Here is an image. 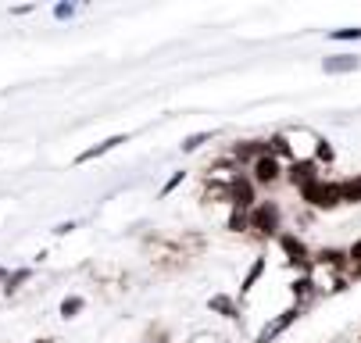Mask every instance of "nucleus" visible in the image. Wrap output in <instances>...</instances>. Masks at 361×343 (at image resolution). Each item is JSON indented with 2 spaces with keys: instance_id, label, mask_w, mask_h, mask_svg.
Returning a JSON list of instances; mask_svg holds the SVG:
<instances>
[{
  "instance_id": "obj_8",
  "label": "nucleus",
  "mask_w": 361,
  "mask_h": 343,
  "mask_svg": "<svg viewBox=\"0 0 361 343\" xmlns=\"http://www.w3.org/2000/svg\"><path fill=\"white\" fill-rule=\"evenodd\" d=\"M286 139H290V154H293V161H312V158H315V143H319L315 132L297 129V132H286Z\"/></svg>"
},
{
  "instance_id": "obj_14",
  "label": "nucleus",
  "mask_w": 361,
  "mask_h": 343,
  "mask_svg": "<svg viewBox=\"0 0 361 343\" xmlns=\"http://www.w3.org/2000/svg\"><path fill=\"white\" fill-rule=\"evenodd\" d=\"M340 197H343V204H361V172L340 179Z\"/></svg>"
},
{
  "instance_id": "obj_9",
  "label": "nucleus",
  "mask_w": 361,
  "mask_h": 343,
  "mask_svg": "<svg viewBox=\"0 0 361 343\" xmlns=\"http://www.w3.org/2000/svg\"><path fill=\"white\" fill-rule=\"evenodd\" d=\"M122 143H129V136H108V139H100V143H93V146H86V151L75 158V165H86V161H97V158H104L108 151H115V146H122Z\"/></svg>"
},
{
  "instance_id": "obj_15",
  "label": "nucleus",
  "mask_w": 361,
  "mask_h": 343,
  "mask_svg": "<svg viewBox=\"0 0 361 343\" xmlns=\"http://www.w3.org/2000/svg\"><path fill=\"white\" fill-rule=\"evenodd\" d=\"M269 151H272V158H279L283 165H290V161H293V154H290V139H286V132H272V136H269Z\"/></svg>"
},
{
  "instance_id": "obj_23",
  "label": "nucleus",
  "mask_w": 361,
  "mask_h": 343,
  "mask_svg": "<svg viewBox=\"0 0 361 343\" xmlns=\"http://www.w3.org/2000/svg\"><path fill=\"white\" fill-rule=\"evenodd\" d=\"M347 261L354 265V268H361V236L350 243V247H347Z\"/></svg>"
},
{
  "instance_id": "obj_26",
  "label": "nucleus",
  "mask_w": 361,
  "mask_h": 343,
  "mask_svg": "<svg viewBox=\"0 0 361 343\" xmlns=\"http://www.w3.org/2000/svg\"><path fill=\"white\" fill-rule=\"evenodd\" d=\"M75 229V222H61V225H54V236H68Z\"/></svg>"
},
{
  "instance_id": "obj_4",
  "label": "nucleus",
  "mask_w": 361,
  "mask_h": 343,
  "mask_svg": "<svg viewBox=\"0 0 361 343\" xmlns=\"http://www.w3.org/2000/svg\"><path fill=\"white\" fill-rule=\"evenodd\" d=\"M247 175H250V182H254L257 189H272V186H279V182H283V175H286V165H283L279 158L265 154V158H257V161L247 168Z\"/></svg>"
},
{
  "instance_id": "obj_2",
  "label": "nucleus",
  "mask_w": 361,
  "mask_h": 343,
  "mask_svg": "<svg viewBox=\"0 0 361 343\" xmlns=\"http://www.w3.org/2000/svg\"><path fill=\"white\" fill-rule=\"evenodd\" d=\"M297 193H300V201H304L307 208H315V211H336V208L343 204L336 179H319V182L304 186V189H297Z\"/></svg>"
},
{
  "instance_id": "obj_10",
  "label": "nucleus",
  "mask_w": 361,
  "mask_h": 343,
  "mask_svg": "<svg viewBox=\"0 0 361 343\" xmlns=\"http://www.w3.org/2000/svg\"><path fill=\"white\" fill-rule=\"evenodd\" d=\"M290 293H293V308H307V304H312L315 297H319V293H315V282H312V275H297L293 282H290Z\"/></svg>"
},
{
  "instance_id": "obj_7",
  "label": "nucleus",
  "mask_w": 361,
  "mask_h": 343,
  "mask_svg": "<svg viewBox=\"0 0 361 343\" xmlns=\"http://www.w3.org/2000/svg\"><path fill=\"white\" fill-rule=\"evenodd\" d=\"M319 179H322V168L315 161H290L286 165V175H283V182H290L293 189H304V186H312Z\"/></svg>"
},
{
  "instance_id": "obj_25",
  "label": "nucleus",
  "mask_w": 361,
  "mask_h": 343,
  "mask_svg": "<svg viewBox=\"0 0 361 343\" xmlns=\"http://www.w3.org/2000/svg\"><path fill=\"white\" fill-rule=\"evenodd\" d=\"M190 343H222V339H219L215 332H197V336H193Z\"/></svg>"
},
{
  "instance_id": "obj_17",
  "label": "nucleus",
  "mask_w": 361,
  "mask_h": 343,
  "mask_svg": "<svg viewBox=\"0 0 361 343\" xmlns=\"http://www.w3.org/2000/svg\"><path fill=\"white\" fill-rule=\"evenodd\" d=\"M29 279H32V268H15V272H8V279H4V293L11 297V293H18Z\"/></svg>"
},
{
  "instance_id": "obj_21",
  "label": "nucleus",
  "mask_w": 361,
  "mask_h": 343,
  "mask_svg": "<svg viewBox=\"0 0 361 343\" xmlns=\"http://www.w3.org/2000/svg\"><path fill=\"white\" fill-rule=\"evenodd\" d=\"M329 39L333 43H354V39H361V29H333Z\"/></svg>"
},
{
  "instance_id": "obj_3",
  "label": "nucleus",
  "mask_w": 361,
  "mask_h": 343,
  "mask_svg": "<svg viewBox=\"0 0 361 343\" xmlns=\"http://www.w3.org/2000/svg\"><path fill=\"white\" fill-rule=\"evenodd\" d=\"M276 243H279V251H283V258H286V265L290 268H300V275H307L312 272V258H315V251L307 247V243L297 236V232H279L276 236Z\"/></svg>"
},
{
  "instance_id": "obj_28",
  "label": "nucleus",
  "mask_w": 361,
  "mask_h": 343,
  "mask_svg": "<svg viewBox=\"0 0 361 343\" xmlns=\"http://www.w3.org/2000/svg\"><path fill=\"white\" fill-rule=\"evenodd\" d=\"M36 343H54V339H36Z\"/></svg>"
},
{
  "instance_id": "obj_11",
  "label": "nucleus",
  "mask_w": 361,
  "mask_h": 343,
  "mask_svg": "<svg viewBox=\"0 0 361 343\" xmlns=\"http://www.w3.org/2000/svg\"><path fill=\"white\" fill-rule=\"evenodd\" d=\"M357 68H361V58H357V54L322 58V72H326V75H347V72H357Z\"/></svg>"
},
{
  "instance_id": "obj_24",
  "label": "nucleus",
  "mask_w": 361,
  "mask_h": 343,
  "mask_svg": "<svg viewBox=\"0 0 361 343\" xmlns=\"http://www.w3.org/2000/svg\"><path fill=\"white\" fill-rule=\"evenodd\" d=\"M75 11H79L75 4H58V8H54V18H58V22H68Z\"/></svg>"
},
{
  "instance_id": "obj_22",
  "label": "nucleus",
  "mask_w": 361,
  "mask_h": 343,
  "mask_svg": "<svg viewBox=\"0 0 361 343\" xmlns=\"http://www.w3.org/2000/svg\"><path fill=\"white\" fill-rule=\"evenodd\" d=\"M183 179H186V172H172V175L165 179V186H161V197H169L172 189H179V186H183Z\"/></svg>"
},
{
  "instance_id": "obj_5",
  "label": "nucleus",
  "mask_w": 361,
  "mask_h": 343,
  "mask_svg": "<svg viewBox=\"0 0 361 343\" xmlns=\"http://www.w3.org/2000/svg\"><path fill=\"white\" fill-rule=\"evenodd\" d=\"M300 315H304V311L290 304L286 311H279L276 318H269V322L262 325V332L254 336V343H276V339H279V336H283V332H286V329H290V325H293V322L300 318Z\"/></svg>"
},
{
  "instance_id": "obj_13",
  "label": "nucleus",
  "mask_w": 361,
  "mask_h": 343,
  "mask_svg": "<svg viewBox=\"0 0 361 343\" xmlns=\"http://www.w3.org/2000/svg\"><path fill=\"white\" fill-rule=\"evenodd\" d=\"M265 265H269L265 258H254V261H250V268H247V272H243V279H240V301H243L247 293L257 286V279L265 275Z\"/></svg>"
},
{
  "instance_id": "obj_19",
  "label": "nucleus",
  "mask_w": 361,
  "mask_h": 343,
  "mask_svg": "<svg viewBox=\"0 0 361 343\" xmlns=\"http://www.w3.org/2000/svg\"><path fill=\"white\" fill-rule=\"evenodd\" d=\"M226 229L229 232H247V211H240V208H229V215H226Z\"/></svg>"
},
{
  "instance_id": "obj_18",
  "label": "nucleus",
  "mask_w": 361,
  "mask_h": 343,
  "mask_svg": "<svg viewBox=\"0 0 361 343\" xmlns=\"http://www.w3.org/2000/svg\"><path fill=\"white\" fill-rule=\"evenodd\" d=\"M212 139H215V132H208V129H204V132H193V136H186V139L179 143V151H183V154H197L200 146L212 143Z\"/></svg>"
},
{
  "instance_id": "obj_16",
  "label": "nucleus",
  "mask_w": 361,
  "mask_h": 343,
  "mask_svg": "<svg viewBox=\"0 0 361 343\" xmlns=\"http://www.w3.org/2000/svg\"><path fill=\"white\" fill-rule=\"evenodd\" d=\"M312 161H315L319 168H322V165H333V161H336V146H333V143H329L326 136H319V143H315V158H312Z\"/></svg>"
},
{
  "instance_id": "obj_12",
  "label": "nucleus",
  "mask_w": 361,
  "mask_h": 343,
  "mask_svg": "<svg viewBox=\"0 0 361 343\" xmlns=\"http://www.w3.org/2000/svg\"><path fill=\"white\" fill-rule=\"evenodd\" d=\"M208 311L212 315H222L229 322L240 318V304H236V297H229V293H215V297H208Z\"/></svg>"
},
{
  "instance_id": "obj_27",
  "label": "nucleus",
  "mask_w": 361,
  "mask_h": 343,
  "mask_svg": "<svg viewBox=\"0 0 361 343\" xmlns=\"http://www.w3.org/2000/svg\"><path fill=\"white\" fill-rule=\"evenodd\" d=\"M4 279H8V272H4V268H0V286H4Z\"/></svg>"
},
{
  "instance_id": "obj_20",
  "label": "nucleus",
  "mask_w": 361,
  "mask_h": 343,
  "mask_svg": "<svg viewBox=\"0 0 361 343\" xmlns=\"http://www.w3.org/2000/svg\"><path fill=\"white\" fill-rule=\"evenodd\" d=\"M82 308H86V301L72 293V297H65V301H61V318H75Z\"/></svg>"
},
{
  "instance_id": "obj_1",
  "label": "nucleus",
  "mask_w": 361,
  "mask_h": 343,
  "mask_svg": "<svg viewBox=\"0 0 361 343\" xmlns=\"http://www.w3.org/2000/svg\"><path fill=\"white\" fill-rule=\"evenodd\" d=\"M247 232L257 239H276L283 232V208L276 201H257L247 211Z\"/></svg>"
},
{
  "instance_id": "obj_6",
  "label": "nucleus",
  "mask_w": 361,
  "mask_h": 343,
  "mask_svg": "<svg viewBox=\"0 0 361 343\" xmlns=\"http://www.w3.org/2000/svg\"><path fill=\"white\" fill-rule=\"evenodd\" d=\"M257 204V186L250 182V175H236L233 186H229V208H240V211H250Z\"/></svg>"
}]
</instances>
